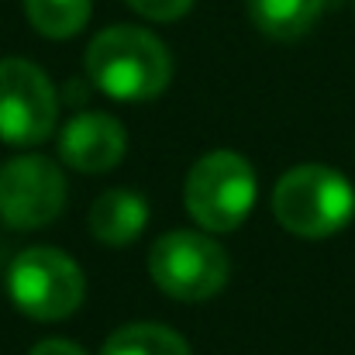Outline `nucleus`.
<instances>
[{"label": "nucleus", "mask_w": 355, "mask_h": 355, "mask_svg": "<svg viewBox=\"0 0 355 355\" xmlns=\"http://www.w3.org/2000/svg\"><path fill=\"white\" fill-rule=\"evenodd\" d=\"M7 293L17 311L35 321H59L69 318L87 293V279L80 266L49 245L24 248L7 272Z\"/></svg>", "instance_id": "4"}, {"label": "nucleus", "mask_w": 355, "mask_h": 355, "mask_svg": "<svg viewBox=\"0 0 355 355\" xmlns=\"http://www.w3.org/2000/svg\"><path fill=\"white\" fill-rule=\"evenodd\" d=\"M28 355H87V352H83L76 342H66V338H45V342H38Z\"/></svg>", "instance_id": "14"}, {"label": "nucleus", "mask_w": 355, "mask_h": 355, "mask_svg": "<svg viewBox=\"0 0 355 355\" xmlns=\"http://www.w3.org/2000/svg\"><path fill=\"white\" fill-rule=\"evenodd\" d=\"M148 272L176 300H207L228 283V255L200 232H169L152 245Z\"/></svg>", "instance_id": "5"}, {"label": "nucleus", "mask_w": 355, "mask_h": 355, "mask_svg": "<svg viewBox=\"0 0 355 355\" xmlns=\"http://www.w3.org/2000/svg\"><path fill=\"white\" fill-rule=\"evenodd\" d=\"M187 214L207 232L238 228L255 204V169L238 152L218 148L193 162L183 187Z\"/></svg>", "instance_id": "3"}, {"label": "nucleus", "mask_w": 355, "mask_h": 355, "mask_svg": "<svg viewBox=\"0 0 355 355\" xmlns=\"http://www.w3.org/2000/svg\"><path fill=\"white\" fill-rule=\"evenodd\" d=\"M101 355H190V345L162 324H124L104 342Z\"/></svg>", "instance_id": "11"}, {"label": "nucleus", "mask_w": 355, "mask_h": 355, "mask_svg": "<svg viewBox=\"0 0 355 355\" xmlns=\"http://www.w3.org/2000/svg\"><path fill=\"white\" fill-rule=\"evenodd\" d=\"M276 221L300 238H328L355 214L352 183L328 166H297L272 190Z\"/></svg>", "instance_id": "2"}, {"label": "nucleus", "mask_w": 355, "mask_h": 355, "mask_svg": "<svg viewBox=\"0 0 355 355\" xmlns=\"http://www.w3.org/2000/svg\"><path fill=\"white\" fill-rule=\"evenodd\" d=\"M128 3L148 21H176L193 7V0H128Z\"/></svg>", "instance_id": "13"}, {"label": "nucleus", "mask_w": 355, "mask_h": 355, "mask_svg": "<svg viewBox=\"0 0 355 355\" xmlns=\"http://www.w3.org/2000/svg\"><path fill=\"white\" fill-rule=\"evenodd\" d=\"M94 0H24L31 28L45 38H73L90 21Z\"/></svg>", "instance_id": "12"}, {"label": "nucleus", "mask_w": 355, "mask_h": 355, "mask_svg": "<svg viewBox=\"0 0 355 355\" xmlns=\"http://www.w3.org/2000/svg\"><path fill=\"white\" fill-rule=\"evenodd\" d=\"M148 225V204L135 190H107L90 207V232L97 241L124 248L145 232Z\"/></svg>", "instance_id": "9"}, {"label": "nucleus", "mask_w": 355, "mask_h": 355, "mask_svg": "<svg viewBox=\"0 0 355 355\" xmlns=\"http://www.w3.org/2000/svg\"><path fill=\"white\" fill-rule=\"evenodd\" d=\"M87 76L101 94L124 104H138L159 97L169 87L173 59L152 31L135 24H114L90 42Z\"/></svg>", "instance_id": "1"}, {"label": "nucleus", "mask_w": 355, "mask_h": 355, "mask_svg": "<svg viewBox=\"0 0 355 355\" xmlns=\"http://www.w3.org/2000/svg\"><path fill=\"white\" fill-rule=\"evenodd\" d=\"M128 138L111 114H80L59 135V159L80 173H107L124 159Z\"/></svg>", "instance_id": "8"}, {"label": "nucleus", "mask_w": 355, "mask_h": 355, "mask_svg": "<svg viewBox=\"0 0 355 355\" xmlns=\"http://www.w3.org/2000/svg\"><path fill=\"white\" fill-rule=\"evenodd\" d=\"M59 101L49 76L24 59H0V141L38 145L52 135Z\"/></svg>", "instance_id": "7"}, {"label": "nucleus", "mask_w": 355, "mask_h": 355, "mask_svg": "<svg viewBox=\"0 0 355 355\" xmlns=\"http://www.w3.org/2000/svg\"><path fill=\"white\" fill-rule=\"evenodd\" d=\"M66 207L62 169L45 155H17L0 166V221L14 232L52 225Z\"/></svg>", "instance_id": "6"}, {"label": "nucleus", "mask_w": 355, "mask_h": 355, "mask_svg": "<svg viewBox=\"0 0 355 355\" xmlns=\"http://www.w3.org/2000/svg\"><path fill=\"white\" fill-rule=\"evenodd\" d=\"M324 10V0H248V17L252 24L276 38V42H293L307 35Z\"/></svg>", "instance_id": "10"}]
</instances>
